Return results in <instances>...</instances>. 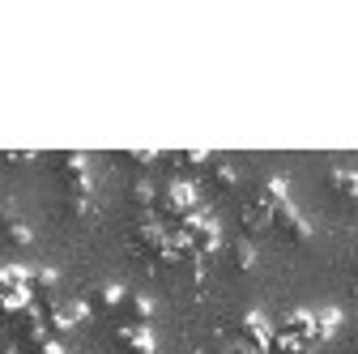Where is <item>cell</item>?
<instances>
[{
	"instance_id": "1",
	"label": "cell",
	"mask_w": 358,
	"mask_h": 354,
	"mask_svg": "<svg viewBox=\"0 0 358 354\" xmlns=\"http://www.w3.org/2000/svg\"><path fill=\"white\" fill-rule=\"evenodd\" d=\"M175 231L192 243V252H196L201 260H205V256H213V252L222 248V231H217V222H213V218H209L205 209H196L192 218H184V222H179Z\"/></svg>"
},
{
	"instance_id": "2",
	"label": "cell",
	"mask_w": 358,
	"mask_h": 354,
	"mask_svg": "<svg viewBox=\"0 0 358 354\" xmlns=\"http://www.w3.org/2000/svg\"><path fill=\"white\" fill-rule=\"evenodd\" d=\"M235 341L252 354H268V341H273V325H268L260 312H243L235 325Z\"/></svg>"
},
{
	"instance_id": "3",
	"label": "cell",
	"mask_w": 358,
	"mask_h": 354,
	"mask_svg": "<svg viewBox=\"0 0 358 354\" xmlns=\"http://www.w3.org/2000/svg\"><path fill=\"white\" fill-rule=\"evenodd\" d=\"M34 299H30V286H26V269H17V264H5L0 269V307L13 316V312H22V307H30Z\"/></svg>"
},
{
	"instance_id": "4",
	"label": "cell",
	"mask_w": 358,
	"mask_h": 354,
	"mask_svg": "<svg viewBox=\"0 0 358 354\" xmlns=\"http://www.w3.org/2000/svg\"><path fill=\"white\" fill-rule=\"evenodd\" d=\"M268 231H278V235H282V239H290V243H307V239H311L307 218H303L294 205H282V209H273V218H268Z\"/></svg>"
},
{
	"instance_id": "5",
	"label": "cell",
	"mask_w": 358,
	"mask_h": 354,
	"mask_svg": "<svg viewBox=\"0 0 358 354\" xmlns=\"http://www.w3.org/2000/svg\"><path fill=\"white\" fill-rule=\"evenodd\" d=\"M60 184L64 197H90V167L81 154H60Z\"/></svg>"
},
{
	"instance_id": "6",
	"label": "cell",
	"mask_w": 358,
	"mask_h": 354,
	"mask_svg": "<svg viewBox=\"0 0 358 354\" xmlns=\"http://www.w3.org/2000/svg\"><path fill=\"white\" fill-rule=\"evenodd\" d=\"M115 346H120V354H154L150 325H128V320H120L115 325Z\"/></svg>"
},
{
	"instance_id": "7",
	"label": "cell",
	"mask_w": 358,
	"mask_h": 354,
	"mask_svg": "<svg viewBox=\"0 0 358 354\" xmlns=\"http://www.w3.org/2000/svg\"><path fill=\"white\" fill-rule=\"evenodd\" d=\"M278 333H286V337H294V341H307V346H311V337H316V312H307V307H294V312H286V316H282Z\"/></svg>"
},
{
	"instance_id": "8",
	"label": "cell",
	"mask_w": 358,
	"mask_h": 354,
	"mask_svg": "<svg viewBox=\"0 0 358 354\" xmlns=\"http://www.w3.org/2000/svg\"><path fill=\"white\" fill-rule=\"evenodd\" d=\"M120 320H128V325H150V316H154V303L145 299V295H124V307H120Z\"/></svg>"
},
{
	"instance_id": "9",
	"label": "cell",
	"mask_w": 358,
	"mask_h": 354,
	"mask_svg": "<svg viewBox=\"0 0 358 354\" xmlns=\"http://www.w3.org/2000/svg\"><path fill=\"white\" fill-rule=\"evenodd\" d=\"M268 218H273V209H268V205H260V201H248V205L239 209V222H243V231H248V235H256V231H268Z\"/></svg>"
},
{
	"instance_id": "10",
	"label": "cell",
	"mask_w": 358,
	"mask_h": 354,
	"mask_svg": "<svg viewBox=\"0 0 358 354\" xmlns=\"http://www.w3.org/2000/svg\"><path fill=\"white\" fill-rule=\"evenodd\" d=\"M329 188L341 192L345 201H358V171H350V167H333V171H329Z\"/></svg>"
},
{
	"instance_id": "11",
	"label": "cell",
	"mask_w": 358,
	"mask_h": 354,
	"mask_svg": "<svg viewBox=\"0 0 358 354\" xmlns=\"http://www.w3.org/2000/svg\"><path fill=\"white\" fill-rule=\"evenodd\" d=\"M260 205H268V209H282V205H290V197H286V180L282 175H268V180L260 184V197H256Z\"/></svg>"
},
{
	"instance_id": "12",
	"label": "cell",
	"mask_w": 358,
	"mask_h": 354,
	"mask_svg": "<svg viewBox=\"0 0 358 354\" xmlns=\"http://www.w3.org/2000/svg\"><path fill=\"white\" fill-rule=\"evenodd\" d=\"M0 231H5V239L9 243H17V248H26L34 235H30V227L22 222V218H13V209H0Z\"/></svg>"
},
{
	"instance_id": "13",
	"label": "cell",
	"mask_w": 358,
	"mask_h": 354,
	"mask_svg": "<svg viewBox=\"0 0 358 354\" xmlns=\"http://www.w3.org/2000/svg\"><path fill=\"white\" fill-rule=\"evenodd\" d=\"M337 329H341V312H337V307H324V312H316V337H311V346H316V341H329Z\"/></svg>"
},
{
	"instance_id": "14",
	"label": "cell",
	"mask_w": 358,
	"mask_h": 354,
	"mask_svg": "<svg viewBox=\"0 0 358 354\" xmlns=\"http://www.w3.org/2000/svg\"><path fill=\"white\" fill-rule=\"evenodd\" d=\"M209 180H213V188H222V192H231V188L239 184V171H235L231 162H209Z\"/></svg>"
},
{
	"instance_id": "15",
	"label": "cell",
	"mask_w": 358,
	"mask_h": 354,
	"mask_svg": "<svg viewBox=\"0 0 358 354\" xmlns=\"http://www.w3.org/2000/svg\"><path fill=\"white\" fill-rule=\"evenodd\" d=\"M132 205H137L141 213H154V205H158V188H154L150 180H137V184H132Z\"/></svg>"
},
{
	"instance_id": "16",
	"label": "cell",
	"mask_w": 358,
	"mask_h": 354,
	"mask_svg": "<svg viewBox=\"0 0 358 354\" xmlns=\"http://www.w3.org/2000/svg\"><path fill=\"white\" fill-rule=\"evenodd\" d=\"M231 264H235L239 274H248L252 264H256V248H252L248 239H235V243H231Z\"/></svg>"
},
{
	"instance_id": "17",
	"label": "cell",
	"mask_w": 358,
	"mask_h": 354,
	"mask_svg": "<svg viewBox=\"0 0 358 354\" xmlns=\"http://www.w3.org/2000/svg\"><path fill=\"white\" fill-rule=\"evenodd\" d=\"M124 295H128L124 286H115V282H107V286H103V290L94 295V303L103 307V312H120V307H124Z\"/></svg>"
},
{
	"instance_id": "18",
	"label": "cell",
	"mask_w": 358,
	"mask_h": 354,
	"mask_svg": "<svg viewBox=\"0 0 358 354\" xmlns=\"http://www.w3.org/2000/svg\"><path fill=\"white\" fill-rule=\"evenodd\" d=\"M268 354H311V346H307V341H294V337H286V333H278V329H273Z\"/></svg>"
},
{
	"instance_id": "19",
	"label": "cell",
	"mask_w": 358,
	"mask_h": 354,
	"mask_svg": "<svg viewBox=\"0 0 358 354\" xmlns=\"http://www.w3.org/2000/svg\"><path fill=\"white\" fill-rule=\"evenodd\" d=\"M171 162H175V167H192V171H196V167H209L213 158H209L205 150H179V154H171Z\"/></svg>"
},
{
	"instance_id": "20",
	"label": "cell",
	"mask_w": 358,
	"mask_h": 354,
	"mask_svg": "<svg viewBox=\"0 0 358 354\" xmlns=\"http://www.w3.org/2000/svg\"><path fill=\"white\" fill-rule=\"evenodd\" d=\"M64 205H69L73 218H90V213H94V201H90V197H64Z\"/></svg>"
},
{
	"instance_id": "21",
	"label": "cell",
	"mask_w": 358,
	"mask_h": 354,
	"mask_svg": "<svg viewBox=\"0 0 358 354\" xmlns=\"http://www.w3.org/2000/svg\"><path fill=\"white\" fill-rule=\"evenodd\" d=\"M128 162H137V167H154V162H158V154H154V150H132V154H128Z\"/></svg>"
},
{
	"instance_id": "22",
	"label": "cell",
	"mask_w": 358,
	"mask_h": 354,
	"mask_svg": "<svg viewBox=\"0 0 358 354\" xmlns=\"http://www.w3.org/2000/svg\"><path fill=\"white\" fill-rule=\"evenodd\" d=\"M5 162H13V167H22V162H34V154H26V150H13V154H5Z\"/></svg>"
},
{
	"instance_id": "23",
	"label": "cell",
	"mask_w": 358,
	"mask_h": 354,
	"mask_svg": "<svg viewBox=\"0 0 358 354\" xmlns=\"http://www.w3.org/2000/svg\"><path fill=\"white\" fill-rule=\"evenodd\" d=\"M222 354H252V350H243L239 341H231V346H227V350H222Z\"/></svg>"
}]
</instances>
